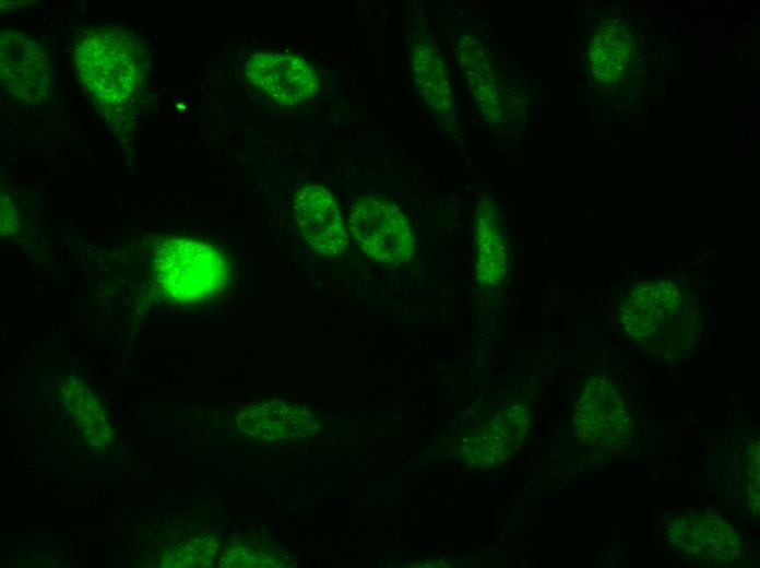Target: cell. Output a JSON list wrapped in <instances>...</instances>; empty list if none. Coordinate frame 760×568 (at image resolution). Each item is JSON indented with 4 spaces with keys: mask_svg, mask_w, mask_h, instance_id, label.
Returning <instances> with one entry per match:
<instances>
[{
    "mask_svg": "<svg viewBox=\"0 0 760 568\" xmlns=\"http://www.w3.org/2000/svg\"><path fill=\"white\" fill-rule=\"evenodd\" d=\"M79 76L87 94L102 109L122 114L142 92L144 50L133 36L118 28L86 33L75 52Z\"/></svg>",
    "mask_w": 760,
    "mask_h": 568,
    "instance_id": "obj_1",
    "label": "cell"
},
{
    "mask_svg": "<svg viewBox=\"0 0 760 568\" xmlns=\"http://www.w3.org/2000/svg\"><path fill=\"white\" fill-rule=\"evenodd\" d=\"M155 277L171 299L188 303L213 296L226 283L228 265L203 241L170 237L156 248Z\"/></svg>",
    "mask_w": 760,
    "mask_h": 568,
    "instance_id": "obj_2",
    "label": "cell"
},
{
    "mask_svg": "<svg viewBox=\"0 0 760 568\" xmlns=\"http://www.w3.org/2000/svg\"><path fill=\"white\" fill-rule=\"evenodd\" d=\"M348 227L355 244L377 261L402 263L413 255L414 238L407 218L383 198L358 199L349 211Z\"/></svg>",
    "mask_w": 760,
    "mask_h": 568,
    "instance_id": "obj_3",
    "label": "cell"
},
{
    "mask_svg": "<svg viewBox=\"0 0 760 568\" xmlns=\"http://www.w3.org/2000/svg\"><path fill=\"white\" fill-rule=\"evenodd\" d=\"M577 435L603 450L624 447L631 434L624 397L608 379L593 377L585 384L574 414Z\"/></svg>",
    "mask_w": 760,
    "mask_h": 568,
    "instance_id": "obj_4",
    "label": "cell"
},
{
    "mask_svg": "<svg viewBox=\"0 0 760 568\" xmlns=\"http://www.w3.org/2000/svg\"><path fill=\"white\" fill-rule=\"evenodd\" d=\"M245 72L252 85L282 106L302 103L318 90L316 71L296 55L256 52L247 60Z\"/></svg>",
    "mask_w": 760,
    "mask_h": 568,
    "instance_id": "obj_5",
    "label": "cell"
},
{
    "mask_svg": "<svg viewBox=\"0 0 760 568\" xmlns=\"http://www.w3.org/2000/svg\"><path fill=\"white\" fill-rule=\"evenodd\" d=\"M1 82L16 98L41 102L47 95L50 73L45 55L29 36L7 31L1 34Z\"/></svg>",
    "mask_w": 760,
    "mask_h": 568,
    "instance_id": "obj_6",
    "label": "cell"
},
{
    "mask_svg": "<svg viewBox=\"0 0 760 568\" xmlns=\"http://www.w3.org/2000/svg\"><path fill=\"white\" fill-rule=\"evenodd\" d=\"M295 218L306 241L323 255L347 247V230L332 194L319 185H305L294 197Z\"/></svg>",
    "mask_w": 760,
    "mask_h": 568,
    "instance_id": "obj_7",
    "label": "cell"
},
{
    "mask_svg": "<svg viewBox=\"0 0 760 568\" xmlns=\"http://www.w3.org/2000/svg\"><path fill=\"white\" fill-rule=\"evenodd\" d=\"M679 286L661 279L641 283L624 299L620 321L626 333L633 339H645L666 326L681 306Z\"/></svg>",
    "mask_w": 760,
    "mask_h": 568,
    "instance_id": "obj_8",
    "label": "cell"
},
{
    "mask_svg": "<svg viewBox=\"0 0 760 568\" xmlns=\"http://www.w3.org/2000/svg\"><path fill=\"white\" fill-rule=\"evenodd\" d=\"M316 424L311 414L276 401L252 404L237 417V425L244 434L263 439L305 438Z\"/></svg>",
    "mask_w": 760,
    "mask_h": 568,
    "instance_id": "obj_9",
    "label": "cell"
},
{
    "mask_svg": "<svg viewBox=\"0 0 760 568\" xmlns=\"http://www.w3.org/2000/svg\"><path fill=\"white\" fill-rule=\"evenodd\" d=\"M413 72L423 102L436 114L453 113L452 94L441 57L429 44H419L413 51Z\"/></svg>",
    "mask_w": 760,
    "mask_h": 568,
    "instance_id": "obj_10",
    "label": "cell"
},
{
    "mask_svg": "<svg viewBox=\"0 0 760 568\" xmlns=\"http://www.w3.org/2000/svg\"><path fill=\"white\" fill-rule=\"evenodd\" d=\"M476 276L480 283L500 282L508 265L506 239L489 206L480 208L476 220Z\"/></svg>",
    "mask_w": 760,
    "mask_h": 568,
    "instance_id": "obj_11",
    "label": "cell"
},
{
    "mask_svg": "<svg viewBox=\"0 0 760 568\" xmlns=\"http://www.w3.org/2000/svg\"><path fill=\"white\" fill-rule=\"evenodd\" d=\"M632 46L621 26H604L593 37L590 61L597 80L617 81L629 67Z\"/></svg>",
    "mask_w": 760,
    "mask_h": 568,
    "instance_id": "obj_12",
    "label": "cell"
},
{
    "mask_svg": "<svg viewBox=\"0 0 760 568\" xmlns=\"http://www.w3.org/2000/svg\"><path fill=\"white\" fill-rule=\"evenodd\" d=\"M61 391L64 405L87 442L104 446L110 440V428L102 403L82 383L72 381Z\"/></svg>",
    "mask_w": 760,
    "mask_h": 568,
    "instance_id": "obj_13",
    "label": "cell"
}]
</instances>
